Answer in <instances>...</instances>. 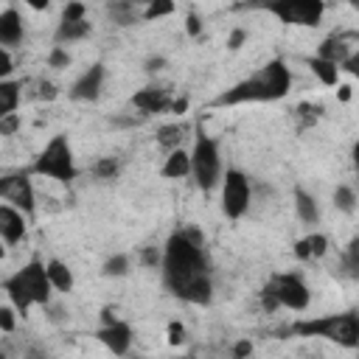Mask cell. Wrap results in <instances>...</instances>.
Instances as JSON below:
<instances>
[{
  "label": "cell",
  "instance_id": "obj_1",
  "mask_svg": "<svg viewBox=\"0 0 359 359\" xmlns=\"http://www.w3.org/2000/svg\"><path fill=\"white\" fill-rule=\"evenodd\" d=\"M160 275L171 297L191 306H210L213 300L210 258L205 250V236L196 227H180L165 238Z\"/></svg>",
  "mask_w": 359,
  "mask_h": 359
},
{
  "label": "cell",
  "instance_id": "obj_2",
  "mask_svg": "<svg viewBox=\"0 0 359 359\" xmlns=\"http://www.w3.org/2000/svg\"><path fill=\"white\" fill-rule=\"evenodd\" d=\"M292 90V70L283 59H269L247 79L230 84L224 93H219L210 107H238V104H266L280 101Z\"/></svg>",
  "mask_w": 359,
  "mask_h": 359
},
{
  "label": "cell",
  "instance_id": "obj_3",
  "mask_svg": "<svg viewBox=\"0 0 359 359\" xmlns=\"http://www.w3.org/2000/svg\"><path fill=\"white\" fill-rule=\"evenodd\" d=\"M3 292L8 297V303L25 317L34 306H48L50 303V292L53 283L48 278V266L42 258H31L25 261L20 269H14L8 278H3Z\"/></svg>",
  "mask_w": 359,
  "mask_h": 359
},
{
  "label": "cell",
  "instance_id": "obj_4",
  "mask_svg": "<svg viewBox=\"0 0 359 359\" xmlns=\"http://www.w3.org/2000/svg\"><path fill=\"white\" fill-rule=\"evenodd\" d=\"M289 334L325 339V342H334L337 348L356 351L359 348V309H345V311H334V314L297 320L289 325Z\"/></svg>",
  "mask_w": 359,
  "mask_h": 359
},
{
  "label": "cell",
  "instance_id": "obj_5",
  "mask_svg": "<svg viewBox=\"0 0 359 359\" xmlns=\"http://www.w3.org/2000/svg\"><path fill=\"white\" fill-rule=\"evenodd\" d=\"M28 174H36V177H48V180H56L62 185H70L73 180H79V165H76V154H73V146H70V137L67 135H53L45 149L34 157Z\"/></svg>",
  "mask_w": 359,
  "mask_h": 359
},
{
  "label": "cell",
  "instance_id": "obj_6",
  "mask_svg": "<svg viewBox=\"0 0 359 359\" xmlns=\"http://www.w3.org/2000/svg\"><path fill=\"white\" fill-rule=\"evenodd\" d=\"M222 151H219V140L210 137L202 126H196L194 135V146H191V177L194 185L199 191H213L216 185H222Z\"/></svg>",
  "mask_w": 359,
  "mask_h": 359
},
{
  "label": "cell",
  "instance_id": "obj_7",
  "mask_svg": "<svg viewBox=\"0 0 359 359\" xmlns=\"http://www.w3.org/2000/svg\"><path fill=\"white\" fill-rule=\"evenodd\" d=\"M250 205H252V180L241 168H224L222 185H219V208H222V213L230 222H236V219L247 216Z\"/></svg>",
  "mask_w": 359,
  "mask_h": 359
},
{
  "label": "cell",
  "instance_id": "obj_8",
  "mask_svg": "<svg viewBox=\"0 0 359 359\" xmlns=\"http://www.w3.org/2000/svg\"><path fill=\"white\" fill-rule=\"evenodd\" d=\"M261 8L278 17L283 25H300V28H317L325 14L323 0H272L264 3Z\"/></svg>",
  "mask_w": 359,
  "mask_h": 359
},
{
  "label": "cell",
  "instance_id": "obj_9",
  "mask_svg": "<svg viewBox=\"0 0 359 359\" xmlns=\"http://www.w3.org/2000/svg\"><path fill=\"white\" fill-rule=\"evenodd\" d=\"M280 309H289V311H306L309 303H311V292H309V283L303 280L300 272H278V275H269V280L264 283Z\"/></svg>",
  "mask_w": 359,
  "mask_h": 359
},
{
  "label": "cell",
  "instance_id": "obj_10",
  "mask_svg": "<svg viewBox=\"0 0 359 359\" xmlns=\"http://www.w3.org/2000/svg\"><path fill=\"white\" fill-rule=\"evenodd\" d=\"M0 199L17 210H22L28 219L36 210V191L34 182L28 177V171H14V174H3L0 177Z\"/></svg>",
  "mask_w": 359,
  "mask_h": 359
},
{
  "label": "cell",
  "instance_id": "obj_11",
  "mask_svg": "<svg viewBox=\"0 0 359 359\" xmlns=\"http://www.w3.org/2000/svg\"><path fill=\"white\" fill-rule=\"evenodd\" d=\"M104 81H107V65H104V62H93V65L84 67L81 76L70 84L67 95H70L73 101H87V104H93V101L101 98Z\"/></svg>",
  "mask_w": 359,
  "mask_h": 359
},
{
  "label": "cell",
  "instance_id": "obj_12",
  "mask_svg": "<svg viewBox=\"0 0 359 359\" xmlns=\"http://www.w3.org/2000/svg\"><path fill=\"white\" fill-rule=\"evenodd\" d=\"M129 104H132L140 115H163V112H171L174 98H171V93H168L163 84H146V87H140V90L129 98Z\"/></svg>",
  "mask_w": 359,
  "mask_h": 359
},
{
  "label": "cell",
  "instance_id": "obj_13",
  "mask_svg": "<svg viewBox=\"0 0 359 359\" xmlns=\"http://www.w3.org/2000/svg\"><path fill=\"white\" fill-rule=\"evenodd\" d=\"M95 339H98L115 359H121V356H129L135 331H132V325H129L126 320H115L112 325H98Z\"/></svg>",
  "mask_w": 359,
  "mask_h": 359
},
{
  "label": "cell",
  "instance_id": "obj_14",
  "mask_svg": "<svg viewBox=\"0 0 359 359\" xmlns=\"http://www.w3.org/2000/svg\"><path fill=\"white\" fill-rule=\"evenodd\" d=\"M25 236H28V216L3 202L0 205V238L8 247H14V244L25 241Z\"/></svg>",
  "mask_w": 359,
  "mask_h": 359
},
{
  "label": "cell",
  "instance_id": "obj_15",
  "mask_svg": "<svg viewBox=\"0 0 359 359\" xmlns=\"http://www.w3.org/2000/svg\"><path fill=\"white\" fill-rule=\"evenodd\" d=\"M22 39H25V22H22V14H20L14 6L3 8V11H0V48L11 50V48L22 45Z\"/></svg>",
  "mask_w": 359,
  "mask_h": 359
},
{
  "label": "cell",
  "instance_id": "obj_16",
  "mask_svg": "<svg viewBox=\"0 0 359 359\" xmlns=\"http://www.w3.org/2000/svg\"><path fill=\"white\" fill-rule=\"evenodd\" d=\"M292 205H294V213H297V219L303 224H309V227L320 224L323 210H320V202H317V196L311 191H306L303 185H294L292 188Z\"/></svg>",
  "mask_w": 359,
  "mask_h": 359
},
{
  "label": "cell",
  "instance_id": "obj_17",
  "mask_svg": "<svg viewBox=\"0 0 359 359\" xmlns=\"http://www.w3.org/2000/svg\"><path fill=\"white\" fill-rule=\"evenodd\" d=\"M292 252H294L297 261H306V264H309V261H320V258L328 252V236L311 230V233H306L303 238L294 241Z\"/></svg>",
  "mask_w": 359,
  "mask_h": 359
},
{
  "label": "cell",
  "instance_id": "obj_18",
  "mask_svg": "<svg viewBox=\"0 0 359 359\" xmlns=\"http://www.w3.org/2000/svg\"><path fill=\"white\" fill-rule=\"evenodd\" d=\"M107 17L121 28H132V25L143 22V8L132 0H112V3H107Z\"/></svg>",
  "mask_w": 359,
  "mask_h": 359
},
{
  "label": "cell",
  "instance_id": "obj_19",
  "mask_svg": "<svg viewBox=\"0 0 359 359\" xmlns=\"http://www.w3.org/2000/svg\"><path fill=\"white\" fill-rule=\"evenodd\" d=\"M160 177H165V180H185V177H191V151L188 149L168 151L163 165H160Z\"/></svg>",
  "mask_w": 359,
  "mask_h": 359
},
{
  "label": "cell",
  "instance_id": "obj_20",
  "mask_svg": "<svg viewBox=\"0 0 359 359\" xmlns=\"http://www.w3.org/2000/svg\"><path fill=\"white\" fill-rule=\"evenodd\" d=\"M353 50L348 48V42H345V36H339V34H331V36H325L320 45H317V53L314 56H320V59H325V62H334L337 67H342L345 62H348V56H351Z\"/></svg>",
  "mask_w": 359,
  "mask_h": 359
},
{
  "label": "cell",
  "instance_id": "obj_21",
  "mask_svg": "<svg viewBox=\"0 0 359 359\" xmlns=\"http://www.w3.org/2000/svg\"><path fill=\"white\" fill-rule=\"evenodd\" d=\"M93 34V22L81 20V22H56V31H53V45L65 48V45H73V42H81Z\"/></svg>",
  "mask_w": 359,
  "mask_h": 359
},
{
  "label": "cell",
  "instance_id": "obj_22",
  "mask_svg": "<svg viewBox=\"0 0 359 359\" xmlns=\"http://www.w3.org/2000/svg\"><path fill=\"white\" fill-rule=\"evenodd\" d=\"M45 266H48V278H50V283H53V292H62V294L73 292L76 278H73V269H70L62 258H48Z\"/></svg>",
  "mask_w": 359,
  "mask_h": 359
},
{
  "label": "cell",
  "instance_id": "obj_23",
  "mask_svg": "<svg viewBox=\"0 0 359 359\" xmlns=\"http://www.w3.org/2000/svg\"><path fill=\"white\" fill-rule=\"evenodd\" d=\"M22 101V84L14 79L0 81V118L6 115H17V107Z\"/></svg>",
  "mask_w": 359,
  "mask_h": 359
},
{
  "label": "cell",
  "instance_id": "obj_24",
  "mask_svg": "<svg viewBox=\"0 0 359 359\" xmlns=\"http://www.w3.org/2000/svg\"><path fill=\"white\" fill-rule=\"evenodd\" d=\"M306 65H309V70L314 73V79H317L320 84H325V87H339V73H342V70H339L334 62H325V59H320V56H309Z\"/></svg>",
  "mask_w": 359,
  "mask_h": 359
},
{
  "label": "cell",
  "instance_id": "obj_25",
  "mask_svg": "<svg viewBox=\"0 0 359 359\" xmlns=\"http://www.w3.org/2000/svg\"><path fill=\"white\" fill-rule=\"evenodd\" d=\"M185 132H188V129H185L182 123H163L154 137H157V146L165 149V154H168V151H174V149H182Z\"/></svg>",
  "mask_w": 359,
  "mask_h": 359
},
{
  "label": "cell",
  "instance_id": "obj_26",
  "mask_svg": "<svg viewBox=\"0 0 359 359\" xmlns=\"http://www.w3.org/2000/svg\"><path fill=\"white\" fill-rule=\"evenodd\" d=\"M129 272H132V255L129 252H112L101 264V275L104 278H126Z\"/></svg>",
  "mask_w": 359,
  "mask_h": 359
},
{
  "label": "cell",
  "instance_id": "obj_27",
  "mask_svg": "<svg viewBox=\"0 0 359 359\" xmlns=\"http://www.w3.org/2000/svg\"><path fill=\"white\" fill-rule=\"evenodd\" d=\"M118 174H121V160L118 157H98L93 163V177L98 182H112V180H118Z\"/></svg>",
  "mask_w": 359,
  "mask_h": 359
},
{
  "label": "cell",
  "instance_id": "obj_28",
  "mask_svg": "<svg viewBox=\"0 0 359 359\" xmlns=\"http://www.w3.org/2000/svg\"><path fill=\"white\" fill-rule=\"evenodd\" d=\"M339 269H342V275H345V278L359 280V247H356V241H353V238H351V241L345 244V250H342Z\"/></svg>",
  "mask_w": 359,
  "mask_h": 359
},
{
  "label": "cell",
  "instance_id": "obj_29",
  "mask_svg": "<svg viewBox=\"0 0 359 359\" xmlns=\"http://www.w3.org/2000/svg\"><path fill=\"white\" fill-rule=\"evenodd\" d=\"M331 199H334V208H337V210H342V213H348V216H351V213L356 210V205H359V199H356V191H353L351 185H345V182L334 188Z\"/></svg>",
  "mask_w": 359,
  "mask_h": 359
},
{
  "label": "cell",
  "instance_id": "obj_30",
  "mask_svg": "<svg viewBox=\"0 0 359 359\" xmlns=\"http://www.w3.org/2000/svg\"><path fill=\"white\" fill-rule=\"evenodd\" d=\"M174 11H177V6H174L171 0H151V3L143 6V22H154V20L168 17V14H174Z\"/></svg>",
  "mask_w": 359,
  "mask_h": 359
},
{
  "label": "cell",
  "instance_id": "obj_31",
  "mask_svg": "<svg viewBox=\"0 0 359 359\" xmlns=\"http://www.w3.org/2000/svg\"><path fill=\"white\" fill-rule=\"evenodd\" d=\"M137 261L143 266H149V269H160L163 266V247H151V244L140 247L137 250Z\"/></svg>",
  "mask_w": 359,
  "mask_h": 359
},
{
  "label": "cell",
  "instance_id": "obj_32",
  "mask_svg": "<svg viewBox=\"0 0 359 359\" xmlns=\"http://www.w3.org/2000/svg\"><path fill=\"white\" fill-rule=\"evenodd\" d=\"M81 20H87V6L84 3H67L65 8H62V17H59V22H81Z\"/></svg>",
  "mask_w": 359,
  "mask_h": 359
},
{
  "label": "cell",
  "instance_id": "obj_33",
  "mask_svg": "<svg viewBox=\"0 0 359 359\" xmlns=\"http://www.w3.org/2000/svg\"><path fill=\"white\" fill-rule=\"evenodd\" d=\"M70 62H73V56L67 53V48H59V45L50 48V53H48V67L65 70V67H70Z\"/></svg>",
  "mask_w": 359,
  "mask_h": 359
},
{
  "label": "cell",
  "instance_id": "obj_34",
  "mask_svg": "<svg viewBox=\"0 0 359 359\" xmlns=\"http://www.w3.org/2000/svg\"><path fill=\"white\" fill-rule=\"evenodd\" d=\"M17 309L11 306V303H6V306H0V331L3 334H11L14 328H17Z\"/></svg>",
  "mask_w": 359,
  "mask_h": 359
},
{
  "label": "cell",
  "instance_id": "obj_35",
  "mask_svg": "<svg viewBox=\"0 0 359 359\" xmlns=\"http://www.w3.org/2000/svg\"><path fill=\"white\" fill-rule=\"evenodd\" d=\"M168 67V59L163 56V53H151L146 62H143V70L149 73V76H157V73H163Z\"/></svg>",
  "mask_w": 359,
  "mask_h": 359
},
{
  "label": "cell",
  "instance_id": "obj_36",
  "mask_svg": "<svg viewBox=\"0 0 359 359\" xmlns=\"http://www.w3.org/2000/svg\"><path fill=\"white\" fill-rule=\"evenodd\" d=\"M185 339H188L185 325H182L180 320H171V323H168V345H174V348H177V345H182Z\"/></svg>",
  "mask_w": 359,
  "mask_h": 359
},
{
  "label": "cell",
  "instance_id": "obj_37",
  "mask_svg": "<svg viewBox=\"0 0 359 359\" xmlns=\"http://www.w3.org/2000/svg\"><path fill=\"white\" fill-rule=\"evenodd\" d=\"M22 359H53V356H50V351H48L45 345L31 342V345L22 348Z\"/></svg>",
  "mask_w": 359,
  "mask_h": 359
},
{
  "label": "cell",
  "instance_id": "obj_38",
  "mask_svg": "<svg viewBox=\"0 0 359 359\" xmlns=\"http://www.w3.org/2000/svg\"><path fill=\"white\" fill-rule=\"evenodd\" d=\"M11 73H14V59H11V50L0 48V81L11 79Z\"/></svg>",
  "mask_w": 359,
  "mask_h": 359
},
{
  "label": "cell",
  "instance_id": "obj_39",
  "mask_svg": "<svg viewBox=\"0 0 359 359\" xmlns=\"http://www.w3.org/2000/svg\"><path fill=\"white\" fill-rule=\"evenodd\" d=\"M258 300H261V309L266 311V314H272V311H278L280 306H278V300H275V294L266 289V286H261V292H258Z\"/></svg>",
  "mask_w": 359,
  "mask_h": 359
},
{
  "label": "cell",
  "instance_id": "obj_40",
  "mask_svg": "<svg viewBox=\"0 0 359 359\" xmlns=\"http://www.w3.org/2000/svg\"><path fill=\"white\" fill-rule=\"evenodd\" d=\"M185 31H188V36H199V34H202V17H199L196 11H188V17H185Z\"/></svg>",
  "mask_w": 359,
  "mask_h": 359
},
{
  "label": "cell",
  "instance_id": "obj_41",
  "mask_svg": "<svg viewBox=\"0 0 359 359\" xmlns=\"http://www.w3.org/2000/svg\"><path fill=\"white\" fill-rule=\"evenodd\" d=\"M244 42H247V28H241V25H238V28H233V31H230V36H227V48H230V50H238Z\"/></svg>",
  "mask_w": 359,
  "mask_h": 359
},
{
  "label": "cell",
  "instance_id": "obj_42",
  "mask_svg": "<svg viewBox=\"0 0 359 359\" xmlns=\"http://www.w3.org/2000/svg\"><path fill=\"white\" fill-rule=\"evenodd\" d=\"M250 356H252V342L250 339L233 342V359H250Z\"/></svg>",
  "mask_w": 359,
  "mask_h": 359
},
{
  "label": "cell",
  "instance_id": "obj_43",
  "mask_svg": "<svg viewBox=\"0 0 359 359\" xmlns=\"http://www.w3.org/2000/svg\"><path fill=\"white\" fill-rule=\"evenodd\" d=\"M17 126H20V115H6V118H0V135H14L17 132Z\"/></svg>",
  "mask_w": 359,
  "mask_h": 359
},
{
  "label": "cell",
  "instance_id": "obj_44",
  "mask_svg": "<svg viewBox=\"0 0 359 359\" xmlns=\"http://www.w3.org/2000/svg\"><path fill=\"white\" fill-rule=\"evenodd\" d=\"M342 73H348V76H353L356 81H359V50H353L351 56H348V62L339 67Z\"/></svg>",
  "mask_w": 359,
  "mask_h": 359
},
{
  "label": "cell",
  "instance_id": "obj_45",
  "mask_svg": "<svg viewBox=\"0 0 359 359\" xmlns=\"http://www.w3.org/2000/svg\"><path fill=\"white\" fill-rule=\"evenodd\" d=\"M36 95H39V98H48V101H50V98H56V95H59V90H56V87H53L50 81H39V93H36Z\"/></svg>",
  "mask_w": 359,
  "mask_h": 359
},
{
  "label": "cell",
  "instance_id": "obj_46",
  "mask_svg": "<svg viewBox=\"0 0 359 359\" xmlns=\"http://www.w3.org/2000/svg\"><path fill=\"white\" fill-rule=\"evenodd\" d=\"M115 320H121V317L115 314V309H112V306H104V309H101V325H112Z\"/></svg>",
  "mask_w": 359,
  "mask_h": 359
},
{
  "label": "cell",
  "instance_id": "obj_47",
  "mask_svg": "<svg viewBox=\"0 0 359 359\" xmlns=\"http://www.w3.org/2000/svg\"><path fill=\"white\" fill-rule=\"evenodd\" d=\"M45 311H48V317H50L53 323H59V320H65V317H67V314H65L59 306H53V303H48V306H45Z\"/></svg>",
  "mask_w": 359,
  "mask_h": 359
},
{
  "label": "cell",
  "instance_id": "obj_48",
  "mask_svg": "<svg viewBox=\"0 0 359 359\" xmlns=\"http://www.w3.org/2000/svg\"><path fill=\"white\" fill-rule=\"evenodd\" d=\"M188 109V95H182V98H174V104H171V112L174 115H182Z\"/></svg>",
  "mask_w": 359,
  "mask_h": 359
},
{
  "label": "cell",
  "instance_id": "obj_49",
  "mask_svg": "<svg viewBox=\"0 0 359 359\" xmlns=\"http://www.w3.org/2000/svg\"><path fill=\"white\" fill-rule=\"evenodd\" d=\"M351 165H353V171L359 177V140H353V146H351Z\"/></svg>",
  "mask_w": 359,
  "mask_h": 359
},
{
  "label": "cell",
  "instance_id": "obj_50",
  "mask_svg": "<svg viewBox=\"0 0 359 359\" xmlns=\"http://www.w3.org/2000/svg\"><path fill=\"white\" fill-rule=\"evenodd\" d=\"M109 123H112V126H135V123H137V118H112Z\"/></svg>",
  "mask_w": 359,
  "mask_h": 359
},
{
  "label": "cell",
  "instance_id": "obj_51",
  "mask_svg": "<svg viewBox=\"0 0 359 359\" xmlns=\"http://www.w3.org/2000/svg\"><path fill=\"white\" fill-rule=\"evenodd\" d=\"M337 90H339V101H348V98H351V87H348V84H339Z\"/></svg>",
  "mask_w": 359,
  "mask_h": 359
},
{
  "label": "cell",
  "instance_id": "obj_52",
  "mask_svg": "<svg viewBox=\"0 0 359 359\" xmlns=\"http://www.w3.org/2000/svg\"><path fill=\"white\" fill-rule=\"evenodd\" d=\"M121 359H143V356H121Z\"/></svg>",
  "mask_w": 359,
  "mask_h": 359
},
{
  "label": "cell",
  "instance_id": "obj_53",
  "mask_svg": "<svg viewBox=\"0 0 359 359\" xmlns=\"http://www.w3.org/2000/svg\"><path fill=\"white\" fill-rule=\"evenodd\" d=\"M353 241H356V247H359V236H353Z\"/></svg>",
  "mask_w": 359,
  "mask_h": 359
},
{
  "label": "cell",
  "instance_id": "obj_54",
  "mask_svg": "<svg viewBox=\"0 0 359 359\" xmlns=\"http://www.w3.org/2000/svg\"><path fill=\"white\" fill-rule=\"evenodd\" d=\"M180 359H191V356H180Z\"/></svg>",
  "mask_w": 359,
  "mask_h": 359
},
{
  "label": "cell",
  "instance_id": "obj_55",
  "mask_svg": "<svg viewBox=\"0 0 359 359\" xmlns=\"http://www.w3.org/2000/svg\"><path fill=\"white\" fill-rule=\"evenodd\" d=\"M309 359H320V356H309Z\"/></svg>",
  "mask_w": 359,
  "mask_h": 359
}]
</instances>
